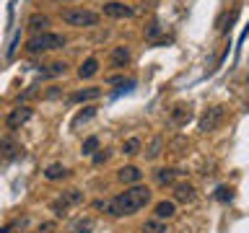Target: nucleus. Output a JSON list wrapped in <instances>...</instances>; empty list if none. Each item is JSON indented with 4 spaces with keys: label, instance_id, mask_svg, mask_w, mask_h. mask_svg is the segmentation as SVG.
<instances>
[{
    "label": "nucleus",
    "instance_id": "obj_1",
    "mask_svg": "<svg viewBox=\"0 0 249 233\" xmlns=\"http://www.w3.org/2000/svg\"><path fill=\"white\" fill-rule=\"evenodd\" d=\"M148 200H151V189H148V186L135 184V186H130L127 192L117 194L112 202H107V213L112 215V217L132 215V213H138L140 207H145Z\"/></svg>",
    "mask_w": 249,
    "mask_h": 233
},
{
    "label": "nucleus",
    "instance_id": "obj_2",
    "mask_svg": "<svg viewBox=\"0 0 249 233\" xmlns=\"http://www.w3.org/2000/svg\"><path fill=\"white\" fill-rule=\"evenodd\" d=\"M65 47V36L62 34H50V31H42V34H34L26 42V50L31 54H39V52H50V50H60Z\"/></svg>",
    "mask_w": 249,
    "mask_h": 233
},
{
    "label": "nucleus",
    "instance_id": "obj_3",
    "mask_svg": "<svg viewBox=\"0 0 249 233\" xmlns=\"http://www.w3.org/2000/svg\"><path fill=\"white\" fill-rule=\"evenodd\" d=\"M62 21L68 26H75V29H83V26H96L99 23V16L93 11H83V8H73V11H62Z\"/></svg>",
    "mask_w": 249,
    "mask_h": 233
},
{
    "label": "nucleus",
    "instance_id": "obj_4",
    "mask_svg": "<svg viewBox=\"0 0 249 233\" xmlns=\"http://www.w3.org/2000/svg\"><path fill=\"white\" fill-rule=\"evenodd\" d=\"M83 202V192L81 189H68V192H62L57 200L52 202V213L62 217V215H68V210L73 207V205H81Z\"/></svg>",
    "mask_w": 249,
    "mask_h": 233
},
{
    "label": "nucleus",
    "instance_id": "obj_5",
    "mask_svg": "<svg viewBox=\"0 0 249 233\" xmlns=\"http://www.w3.org/2000/svg\"><path fill=\"white\" fill-rule=\"evenodd\" d=\"M223 106H213V109H208L205 114H202V119H200V130L202 132H213L218 130V124L223 122Z\"/></svg>",
    "mask_w": 249,
    "mask_h": 233
},
{
    "label": "nucleus",
    "instance_id": "obj_6",
    "mask_svg": "<svg viewBox=\"0 0 249 233\" xmlns=\"http://www.w3.org/2000/svg\"><path fill=\"white\" fill-rule=\"evenodd\" d=\"M29 119H31V109L29 106H16V109H11V114L5 116V127L8 130H18Z\"/></svg>",
    "mask_w": 249,
    "mask_h": 233
},
{
    "label": "nucleus",
    "instance_id": "obj_7",
    "mask_svg": "<svg viewBox=\"0 0 249 233\" xmlns=\"http://www.w3.org/2000/svg\"><path fill=\"white\" fill-rule=\"evenodd\" d=\"M104 16H109V18H130L132 8L124 3H104Z\"/></svg>",
    "mask_w": 249,
    "mask_h": 233
},
{
    "label": "nucleus",
    "instance_id": "obj_8",
    "mask_svg": "<svg viewBox=\"0 0 249 233\" xmlns=\"http://www.w3.org/2000/svg\"><path fill=\"white\" fill-rule=\"evenodd\" d=\"M174 200L182 202V205H190V202H195V186H192V184H177V186H174Z\"/></svg>",
    "mask_w": 249,
    "mask_h": 233
},
{
    "label": "nucleus",
    "instance_id": "obj_9",
    "mask_svg": "<svg viewBox=\"0 0 249 233\" xmlns=\"http://www.w3.org/2000/svg\"><path fill=\"white\" fill-rule=\"evenodd\" d=\"M0 153L5 155V158H16V155H21V145L16 143V137H0Z\"/></svg>",
    "mask_w": 249,
    "mask_h": 233
},
{
    "label": "nucleus",
    "instance_id": "obj_10",
    "mask_svg": "<svg viewBox=\"0 0 249 233\" xmlns=\"http://www.w3.org/2000/svg\"><path fill=\"white\" fill-rule=\"evenodd\" d=\"M153 213H156L159 220H169V217L177 215V205H174V202H169V200H161L159 205L153 207Z\"/></svg>",
    "mask_w": 249,
    "mask_h": 233
},
{
    "label": "nucleus",
    "instance_id": "obj_11",
    "mask_svg": "<svg viewBox=\"0 0 249 233\" xmlns=\"http://www.w3.org/2000/svg\"><path fill=\"white\" fill-rule=\"evenodd\" d=\"M140 179H143V171H140L138 166H122V168H120V182H124V184H138Z\"/></svg>",
    "mask_w": 249,
    "mask_h": 233
},
{
    "label": "nucleus",
    "instance_id": "obj_12",
    "mask_svg": "<svg viewBox=\"0 0 249 233\" xmlns=\"http://www.w3.org/2000/svg\"><path fill=\"white\" fill-rule=\"evenodd\" d=\"M190 116H192V112H190V106H187V104H177L174 109H171V122L179 124V127L190 122Z\"/></svg>",
    "mask_w": 249,
    "mask_h": 233
},
{
    "label": "nucleus",
    "instance_id": "obj_13",
    "mask_svg": "<svg viewBox=\"0 0 249 233\" xmlns=\"http://www.w3.org/2000/svg\"><path fill=\"white\" fill-rule=\"evenodd\" d=\"M101 96V88H83V91H75L73 96H70V101L73 104H81V101H93Z\"/></svg>",
    "mask_w": 249,
    "mask_h": 233
},
{
    "label": "nucleus",
    "instance_id": "obj_14",
    "mask_svg": "<svg viewBox=\"0 0 249 233\" xmlns=\"http://www.w3.org/2000/svg\"><path fill=\"white\" fill-rule=\"evenodd\" d=\"M130 62V50L127 47H114L112 50V65L114 67H124Z\"/></svg>",
    "mask_w": 249,
    "mask_h": 233
},
{
    "label": "nucleus",
    "instance_id": "obj_15",
    "mask_svg": "<svg viewBox=\"0 0 249 233\" xmlns=\"http://www.w3.org/2000/svg\"><path fill=\"white\" fill-rule=\"evenodd\" d=\"M96 70H99L96 57H89L81 67H78V78H93V75H96Z\"/></svg>",
    "mask_w": 249,
    "mask_h": 233
},
{
    "label": "nucleus",
    "instance_id": "obj_16",
    "mask_svg": "<svg viewBox=\"0 0 249 233\" xmlns=\"http://www.w3.org/2000/svg\"><path fill=\"white\" fill-rule=\"evenodd\" d=\"M44 176L50 179V182H57V179H65L68 176V168L62 166V163H52V166H47Z\"/></svg>",
    "mask_w": 249,
    "mask_h": 233
},
{
    "label": "nucleus",
    "instance_id": "obj_17",
    "mask_svg": "<svg viewBox=\"0 0 249 233\" xmlns=\"http://www.w3.org/2000/svg\"><path fill=\"white\" fill-rule=\"evenodd\" d=\"M143 233H166V223L159 220V217H151V220L143 223Z\"/></svg>",
    "mask_w": 249,
    "mask_h": 233
},
{
    "label": "nucleus",
    "instance_id": "obj_18",
    "mask_svg": "<svg viewBox=\"0 0 249 233\" xmlns=\"http://www.w3.org/2000/svg\"><path fill=\"white\" fill-rule=\"evenodd\" d=\"M174 176H177V171L174 168H159V171H156V184H171V182H174Z\"/></svg>",
    "mask_w": 249,
    "mask_h": 233
},
{
    "label": "nucleus",
    "instance_id": "obj_19",
    "mask_svg": "<svg viewBox=\"0 0 249 233\" xmlns=\"http://www.w3.org/2000/svg\"><path fill=\"white\" fill-rule=\"evenodd\" d=\"M44 26H50L47 16H31V18H29V29H31V31H36V34H42Z\"/></svg>",
    "mask_w": 249,
    "mask_h": 233
},
{
    "label": "nucleus",
    "instance_id": "obj_20",
    "mask_svg": "<svg viewBox=\"0 0 249 233\" xmlns=\"http://www.w3.org/2000/svg\"><path fill=\"white\" fill-rule=\"evenodd\" d=\"M93 231V220L91 217H78L73 223V233H91Z\"/></svg>",
    "mask_w": 249,
    "mask_h": 233
},
{
    "label": "nucleus",
    "instance_id": "obj_21",
    "mask_svg": "<svg viewBox=\"0 0 249 233\" xmlns=\"http://www.w3.org/2000/svg\"><path fill=\"white\" fill-rule=\"evenodd\" d=\"M65 70H68V65L65 62H52V65H47V70H44V78H54V75H65Z\"/></svg>",
    "mask_w": 249,
    "mask_h": 233
},
{
    "label": "nucleus",
    "instance_id": "obj_22",
    "mask_svg": "<svg viewBox=\"0 0 249 233\" xmlns=\"http://www.w3.org/2000/svg\"><path fill=\"white\" fill-rule=\"evenodd\" d=\"M161 145H163V140H161V137H156L153 143L148 145V153H145V158H151V161H153V158H159V155H161Z\"/></svg>",
    "mask_w": 249,
    "mask_h": 233
},
{
    "label": "nucleus",
    "instance_id": "obj_23",
    "mask_svg": "<svg viewBox=\"0 0 249 233\" xmlns=\"http://www.w3.org/2000/svg\"><path fill=\"white\" fill-rule=\"evenodd\" d=\"M140 150V140L138 137H130V140H124V145H122V153H127V155H135Z\"/></svg>",
    "mask_w": 249,
    "mask_h": 233
},
{
    "label": "nucleus",
    "instance_id": "obj_24",
    "mask_svg": "<svg viewBox=\"0 0 249 233\" xmlns=\"http://www.w3.org/2000/svg\"><path fill=\"white\" fill-rule=\"evenodd\" d=\"M215 200L218 202H231L233 200V189H231V186H218V189H215Z\"/></svg>",
    "mask_w": 249,
    "mask_h": 233
},
{
    "label": "nucleus",
    "instance_id": "obj_25",
    "mask_svg": "<svg viewBox=\"0 0 249 233\" xmlns=\"http://www.w3.org/2000/svg\"><path fill=\"white\" fill-rule=\"evenodd\" d=\"M93 114H96V109H93V106H89L86 112H81V114H78L75 119H73V127H78V124H83V122H89Z\"/></svg>",
    "mask_w": 249,
    "mask_h": 233
},
{
    "label": "nucleus",
    "instance_id": "obj_26",
    "mask_svg": "<svg viewBox=\"0 0 249 233\" xmlns=\"http://www.w3.org/2000/svg\"><path fill=\"white\" fill-rule=\"evenodd\" d=\"M96 148H99V137H86V140H83V148H81V150H83L86 155H91L93 150H96Z\"/></svg>",
    "mask_w": 249,
    "mask_h": 233
},
{
    "label": "nucleus",
    "instance_id": "obj_27",
    "mask_svg": "<svg viewBox=\"0 0 249 233\" xmlns=\"http://www.w3.org/2000/svg\"><path fill=\"white\" fill-rule=\"evenodd\" d=\"M159 31H161L159 23H151V26H148V34H145L148 42H156V39H159Z\"/></svg>",
    "mask_w": 249,
    "mask_h": 233
},
{
    "label": "nucleus",
    "instance_id": "obj_28",
    "mask_svg": "<svg viewBox=\"0 0 249 233\" xmlns=\"http://www.w3.org/2000/svg\"><path fill=\"white\" fill-rule=\"evenodd\" d=\"M107 83H109V85H114V83H124V78H122V75H109V78H107Z\"/></svg>",
    "mask_w": 249,
    "mask_h": 233
},
{
    "label": "nucleus",
    "instance_id": "obj_29",
    "mask_svg": "<svg viewBox=\"0 0 249 233\" xmlns=\"http://www.w3.org/2000/svg\"><path fill=\"white\" fill-rule=\"evenodd\" d=\"M104 161H107V150H101V153L93 155V163H96V166H99V163H104Z\"/></svg>",
    "mask_w": 249,
    "mask_h": 233
},
{
    "label": "nucleus",
    "instance_id": "obj_30",
    "mask_svg": "<svg viewBox=\"0 0 249 233\" xmlns=\"http://www.w3.org/2000/svg\"><path fill=\"white\" fill-rule=\"evenodd\" d=\"M52 228H54V225H52V223H44V225H39V233H42V231H44V233H50Z\"/></svg>",
    "mask_w": 249,
    "mask_h": 233
},
{
    "label": "nucleus",
    "instance_id": "obj_31",
    "mask_svg": "<svg viewBox=\"0 0 249 233\" xmlns=\"http://www.w3.org/2000/svg\"><path fill=\"white\" fill-rule=\"evenodd\" d=\"M0 233H11V228H3V231H0Z\"/></svg>",
    "mask_w": 249,
    "mask_h": 233
},
{
    "label": "nucleus",
    "instance_id": "obj_32",
    "mask_svg": "<svg viewBox=\"0 0 249 233\" xmlns=\"http://www.w3.org/2000/svg\"><path fill=\"white\" fill-rule=\"evenodd\" d=\"M54 3H60V0H54Z\"/></svg>",
    "mask_w": 249,
    "mask_h": 233
}]
</instances>
